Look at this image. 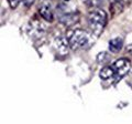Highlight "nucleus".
Returning a JSON list of instances; mask_svg holds the SVG:
<instances>
[{
  "instance_id": "obj_11",
  "label": "nucleus",
  "mask_w": 132,
  "mask_h": 124,
  "mask_svg": "<svg viewBox=\"0 0 132 124\" xmlns=\"http://www.w3.org/2000/svg\"><path fill=\"white\" fill-rule=\"evenodd\" d=\"M21 1L22 0H8V2H9V5H10V7L12 8V9H15Z\"/></svg>"
},
{
  "instance_id": "obj_12",
  "label": "nucleus",
  "mask_w": 132,
  "mask_h": 124,
  "mask_svg": "<svg viewBox=\"0 0 132 124\" xmlns=\"http://www.w3.org/2000/svg\"><path fill=\"white\" fill-rule=\"evenodd\" d=\"M22 2L24 3V6L27 7H30L33 2H34V0H22Z\"/></svg>"
},
{
  "instance_id": "obj_4",
  "label": "nucleus",
  "mask_w": 132,
  "mask_h": 124,
  "mask_svg": "<svg viewBox=\"0 0 132 124\" xmlns=\"http://www.w3.org/2000/svg\"><path fill=\"white\" fill-rule=\"evenodd\" d=\"M112 67H113L114 71H116V75L119 77V78H121L123 75H126V74L130 71L131 63H130V61L128 59H126V58H122V59H119L117 61H114L113 64H112Z\"/></svg>"
},
{
  "instance_id": "obj_6",
  "label": "nucleus",
  "mask_w": 132,
  "mask_h": 124,
  "mask_svg": "<svg viewBox=\"0 0 132 124\" xmlns=\"http://www.w3.org/2000/svg\"><path fill=\"white\" fill-rule=\"evenodd\" d=\"M45 33L44 24L40 21H33L29 26V35L33 39H41Z\"/></svg>"
},
{
  "instance_id": "obj_9",
  "label": "nucleus",
  "mask_w": 132,
  "mask_h": 124,
  "mask_svg": "<svg viewBox=\"0 0 132 124\" xmlns=\"http://www.w3.org/2000/svg\"><path fill=\"white\" fill-rule=\"evenodd\" d=\"M116 75V71L113 67L111 65V67H105L101 69L100 73H99V77H100L101 80H109V79H112V78Z\"/></svg>"
},
{
  "instance_id": "obj_1",
  "label": "nucleus",
  "mask_w": 132,
  "mask_h": 124,
  "mask_svg": "<svg viewBox=\"0 0 132 124\" xmlns=\"http://www.w3.org/2000/svg\"><path fill=\"white\" fill-rule=\"evenodd\" d=\"M71 49L74 51L88 49L94 44L93 33H88L82 29H75L68 38Z\"/></svg>"
},
{
  "instance_id": "obj_13",
  "label": "nucleus",
  "mask_w": 132,
  "mask_h": 124,
  "mask_svg": "<svg viewBox=\"0 0 132 124\" xmlns=\"http://www.w3.org/2000/svg\"><path fill=\"white\" fill-rule=\"evenodd\" d=\"M127 51L132 54V43H131V44H129V45H128V47H127Z\"/></svg>"
},
{
  "instance_id": "obj_10",
  "label": "nucleus",
  "mask_w": 132,
  "mask_h": 124,
  "mask_svg": "<svg viewBox=\"0 0 132 124\" xmlns=\"http://www.w3.org/2000/svg\"><path fill=\"white\" fill-rule=\"evenodd\" d=\"M108 61H110V56H109L108 52L102 51L100 53H98V56H97V62H98L99 64H105Z\"/></svg>"
},
{
  "instance_id": "obj_8",
  "label": "nucleus",
  "mask_w": 132,
  "mask_h": 124,
  "mask_svg": "<svg viewBox=\"0 0 132 124\" xmlns=\"http://www.w3.org/2000/svg\"><path fill=\"white\" fill-rule=\"evenodd\" d=\"M123 47L122 38H114L109 41V51L112 53H118Z\"/></svg>"
},
{
  "instance_id": "obj_5",
  "label": "nucleus",
  "mask_w": 132,
  "mask_h": 124,
  "mask_svg": "<svg viewBox=\"0 0 132 124\" xmlns=\"http://www.w3.org/2000/svg\"><path fill=\"white\" fill-rule=\"evenodd\" d=\"M53 45L54 49L60 53V54H67L68 53V48H71L69 45V41L65 37H56L53 41Z\"/></svg>"
},
{
  "instance_id": "obj_3",
  "label": "nucleus",
  "mask_w": 132,
  "mask_h": 124,
  "mask_svg": "<svg viewBox=\"0 0 132 124\" xmlns=\"http://www.w3.org/2000/svg\"><path fill=\"white\" fill-rule=\"evenodd\" d=\"M39 12L45 20L53 21V19H54V8H53L51 0H41L39 5Z\"/></svg>"
},
{
  "instance_id": "obj_2",
  "label": "nucleus",
  "mask_w": 132,
  "mask_h": 124,
  "mask_svg": "<svg viewBox=\"0 0 132 124\" xmlns=\"http://www.w3.org/2000/svg\"><path fill=\"white\" fill-rule=\"evenodd\" d=\"M87 20H88V26L90 29V32L94 36L99 37L106 27L107 13L101 8H95V9H93L88 13Z\"/></svg>"
},
{
  "instance_id": "obj_7",
  "label": "nucleus",
  "mask_w": 132,
  "mask_h": 124,
  "mask_svg": "<svg viewBox=\"0 0 132 124\" xmlns=\"http://www.w3.org/2000/svg\"><path fill=\"white\" fill-rule=\"evenodd\" d=\"M60 21L62 23L66 24V26H72L73 23H75V22L78 21V17L75 16L74 12H71V11L63 12V13L60 16Z\"/></svg>"
}]
</instances>
